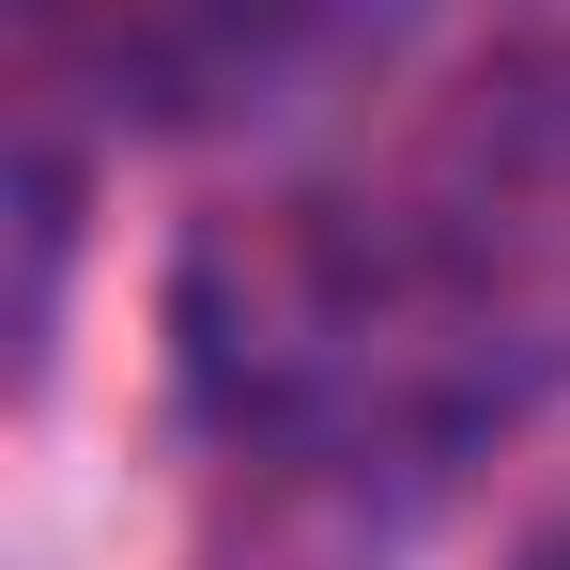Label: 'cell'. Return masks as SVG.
Segmentation results:
<instances>
[{
  "mask_svg": "<svg viewBox=\"0 0 570 570\" xmlns=\"http://www.w3.org/2000/svg\"><path fill=\"white\" fill-rule=\"evenodd\" d=\"M186 385L263 448H432L509 401V293L416 200H263L186 247Z\"/></svg>",
  "mask_w": 570,
  "mask_h": 570,
  "instance_id": "cell-1",
  "label": "cell"
},
{
  "mask_svg": "<svg viewBox=\"0 0 570 570\" xmlns=\"http://www.w3.org/2000/svg\"><path fill=\"white\" fill-rule=\"evenodd\" d=\"M31 31L124 124H216L263 108L324 31H355V0H31Z\"/></svg>",
  "mask_w": 570,
  "mask_h": 570,
  "instance_id": "cell-2",
  "label": "cell"
},
{
  "mask_svg": "<svg viewBox=\"0 0 570 570\" xmlns=\"http://www.w3.org/2000/svg\"><path fill=\"white\" fill-rule=\"evenodd\" d=\"M524 570H570V509H556V524H540V540H524Z\"/></svg>",
  "mask_w": 570,
  "mask_h": 570,
  "instance_id": "cell-3",
  "label": "cell"
}]
</instances>
